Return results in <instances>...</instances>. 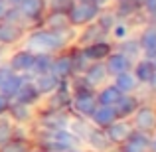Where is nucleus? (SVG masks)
Wrapping results in <instances>:
<instances>
[{
    "mask_svg": "<svg viewBox=\"0 0 156 152\" xmlns=\"http://www.w3.org/2000/svg\"><path fill=\"white\" fill-rule=\"evenodd\" d=\"M22 48L32 53H59V51H65L69 48V40L65 38L63 34L59 32H53V30H48V28H34V30L26 32L22 42Z\"/></svg>",
    "mask_w": 156,
    "mask_h": 152,
    "instance_id": "1",
    "label": "nucleus"
},
{
    "mask_svg": "<svg viewBox=\"0 0 156 152\" xmlns=\"http://www.w3.org/2000/svg\"><path fill=\"white\" fill-rule=\"evenodd\" d=\"M99 12H101V8L95 6L93 2H89V0H85V2H73V6L69 8V12H67L69 26H73V28L79 30V28L95 22L97 16H99Z\"/></svg>",
    "mask_w": 156,
    "mask_h": 152,
    "instance_id": "2",
    "label": "nucleus"
},
{
    "mask_svg": "<svg viewBox=\"0 0 156 152\" xmlns=\"http://www.w3.org/2000/svg\"><path fill=\"white\" fill-rule=\"evenodd\" d=\"M130 125L134 130L142 133H152L156 130V107L154 105H138V109L130 115Z\"/></svg>",
    "mask_w": 156,
    "mask_h": 152,
    "instance_id": "3",
    "label": "nucleus"
},
{
    "mask_svg": "<svg viewBox=\"0 0 156 152\" xmlns=\"http://www.w3.org/2000/svg\"><path fill=\"white\" fill-rule=\"evenodd\" d=\"M69 115L61 109H46L38 117V126L40 130H59L67 129Z\"/></svg>",
    "mask_w": 156,
    "mask_h": 152,
    "instance_id": "4",
    "label": "nucleus"
},
{
    "mask_svg": "<svg viewBox=\"0 0 156 152\" xmlns=\"http://www.w3.org/2000/svg\"><path fill=\"white\" fill-rule=\"evenodd\" d=\"M18 10L24 16L26 24H40L48 12V6L46 0H20Z\"/></svg>",
    "mask_w": 156,
    "mask_h": 152,
    "instance_id": "5",
    "label": "nucleus"
},
{
    "mask_svg": "<svg viewBox=\"0 0 156 152\" xmlns=\"http://www.w3.org/2000/svg\"><path fill=\"white\" fill-rule=\"evenodd\" d=\"M97 107V99H95V91L93 93H81V95H71V103H69V109L73 111L79 117L89 118L91 113Z\"/></svg>",
    "mask_w": 156,
    "mask_h": 152,
    "instance_id": "6",
    "label": "nucleus"
},
{
    "mask_svg": "<svg viewBox=\"0 0 156 152\" xmlns=\"http://www.w3.org/2000/svg\"><path fill=\"white\" fill-rule=\"evenodd\" d=\"M133 130L134 129H133V125H130L129 118H117V121H113L105 129V134H107V138H109V140L113 142V146H115V144H122Z\"/></svg>",
    "mask_w": 156,
    "mask_h": 152,
    "instance_id": "7",
    "label": "nucleus"
},
{
    "mask_svg": "<svg viewBox=\"0 0 156 152\" xmlns=\"http://www.w3.org/2000/svg\"><path fill=\"white\" fill-rule=\"evenodd\" d=\"M81 75H83V79L87 81L93 89H99L101 85H105L107 81L111 79V75H109V71H107L103 61H91L89 67L85 69Z\"/></svg>",
    "mask_w": 156,
    "mask_h": 152,
    "instance_id": "8",
    "label": "nucleus"
},
{
    "mask_svg": "<svg viewBox=\"0 0 156 152\" xmlns=\"http://www.w3.org/2000/svg\"><path fill=\"white\" fill-rule=\"evenodd\" d=\"M34 59H36V53L20 48V50H16L10 57H8L6 63L10 65V69L16 71V73H30L32 65H34Z\"/></svg>",
    "mask_w": 156,
    "mask_h": 152,
    "instance_id": "9",
    "label": "nucleus"
},
{
    "mask_svg": "<svg viewBox=\"0 0 156 152\" xmlns=\"http://www.w3.org/2000/svg\"><path fill=\"white\" fill-rule=\"evenodd\" d=\"M26 36V28L0 20V46H16Z\"/></svg>",
    "mask_w": 156,
    "mask_h": 152,
    "instance_id": "10",
    "label": "nucleus"
},
{
    "mask_svg": "<svg viewBox=\"0 0 156 152\" xmlns=\"http://www.w3.org/2000/svg\"><path fill=\"white\" fill-rule=\"evenodd\" d=\"M103 63H105L107 71H109V75L115 77V75H119V73H122V71H129V69L133 67L134 61H130L125 53H121L119 50H113L109 55L105 57Z\"/></svg>",
    "mask_w": 156,
    "mask_h": 152,
    "instance_id": "11",
    "label": "nucleus"
},
{
    "mask_svg": "<svg viewBox=\"0 0 156 152\" xmlns=\"http://www.w3.org/2000/svg\"><path fill=\"white\" fill-rule=\"evenodd\" d=\"M150 146V133L133 130L125 142L121 144V152H148Z\"/></svg>",
    "mask_w": 156,
    "mask_h": 152,
    "instance_id": "12",
    "label": "nucleus"
},
{
    "mask_svg": "<svg viewBox=\"0 0 156 152\" xmlns=\"http://www.w3.org/2000/svg\"><path fill=\"white\" fill-rule=\"evenodd\" d=\"M26 79H32V73H8L4 79H0V93L6 95L8 99H14V95L18 93V89L22 87V83Z\"/></svg>",
    "mask_w": 156,
    "mask_h": 152,
    "instance_id": "13",
    "label": "nucleus"
},
{
    "mask_svg": "<svg viewBox=\"0 0 156 152\" xmlns=\"http://www.w3.org/2000/svg\"><path fill=\"white\" fill-rule=\"evenodd\" d=\"M138 44L142 50V57L152 59L156 55V24H146L138 34Z\"/></svg>",
    "mask_w": 156,
    "mask_h": 152,
    "instance_id": "14",
    "label": "nucleus"
},
{
    "mask_svg": "<svg viewBox=\"0 0 156 152\" xmlns=\"http://www.w3.org/2000/svg\"><path fill=\"white\" fill-rule=\"evenodd\" d=\"M8 115H10V118L16 122V125H30L32 121L36 118V113H34V107L30 105H24V103H18L12 99L10 105H8Z\"/></svg>",
    "mask_w": 156,
    "mask_h": 152,
    "instance_id": "15",
    "label": "nucleus"
},
{
    "mask_svg": "<svg viewBox=\"0 0 156 152\" xmlns=\"http://www.w3.org/2000/svg\"><path fill=\"white\" fill-rule=\"evenodd\" d=\"M85 144L89 146V148H93L95 152H109L113 148V142L107 138L105 134V129H99V126H93L89 129L87 136H85Z\"/></svg>",
    "mask_w": 156,
    "mask_h": 152,
    "instance_id": "16",
    "label": "nucleus"
},
{
    "mask_svg": "<svg viewBox=\"0 0 156 152\" xmlns=\"http://www.w3.org/2000/svg\"><path fill=\"white\" fill-rule=\"evenodd\" d=\"M89 61H105V57L109 55L111 51L115 50V46L111 44V40H97V42L89 44V46H83L81 48Z\"/></svg>",
    "mask_w": 156,
    "mask_h": 152,
    "instance_id": "17",
    "label": "nucleus"
},
{
    "mask_svg": "<svg viewBox=\"0 0 156 152\" xmlns=\"http://www.w3.org/2000/svg\"><path fill=\"white\" fill-rule=\"evenodd\" d=\"M50 73H53L57 79H71V77H73L71 55H69V53H63V51H59V55H53Z\"/></svg>",
    "mask_w": 156,
    "mask_h": 152,
    "instance_id": "18",
    "label": "nucleus"
},
{
    "mask_svg": "<svg viewBox=\"0 0 156 152\" xmlns=\"http://www.w3.org/2000/svg\"><path fill=\"white\" fill-rule=\"evenodd\" d=\"M117 111L115 107H109V105H97L95 111L91 113L89 117V122L93 126H99V129H107L113 121H117Z\"/></svg>",
    "mask_w": 156,
    "mask_h": 152,
    "instance_id": "19",
    "label": "nucleus"
},
{
    "mask_svg": "<svg viewBox=\"0 0 156 152\" xmlns=\"http://www.w3.org/2000/svg\"><path fill=\"white\" fill-rule=\"evenodd\" d=\"M105 38H107V34L99 28V24L91 22V24H87V26H83V28L77 30L75 42L79 44V48H83V46H89V44L97 42V40H105Z\"/></svg>",
    "mask_w": 156,
    "mask_h": 152,
    "instance_id": "20",
    "label": "nucleus"
},
{
    "mask_svg": "<svg viewBox=\"0 0 156 152\" xmlns=\"http://www.w3.org/2000/svg\"><path fill=\"white\" fill-rule=\"evenodd\" d=\"M130 71L134 73V77H136V81L140 85H148L150 79H152V75H154V71H156V67H154L152 59H148V57H138L133 63Z\"/></svg>",
    "mask_w": 156,
    "mask_h": 152,
    "instance_id": "21",
    "label": "nucleus"
},
{
    "mask_svg": "<svg viewBox=\"0 0 156 152\" xmlns=\"http://www.w3.org/2000/svg\"><path fill=\"white\" fill-rule=\"evenodd\" d=\"M111 83H113L122 95H126V93H136L138 89L142 87V85L136 81V77H134V73L130 71V69L119 73V75H115V77H111Z\"/></svg>",
    "mask_w": 156,
    "mask_h": 152,
    "instance_id": "22",
    "label": "nucleus"
},
{
    "mask_svg": "<svg viewBox=\"0 0 156 152\" xmlns=\"http://www.w3.org/2000/svg\"><path fill=\"white\" fill-rule=\"evenodd\" d=\"M140 105V97L136 93H126V95H121V99L115 103V111H117L119 118H130V115L138 109Z\"/></svg>",
    "mask_w": 156,
    "mask_h": 152,
    "instance_id": "23",
    "label": "nucleus"
},
{
    "mask_svg": "<svg viewBox=\"0 0 156 152\" xmlns=\"http://www.w3.org/2000/svg\"><path fill=\"white\" fill-rule=\"evenodd\" d=\"M42 99V95H40V91L36 89L34 81L32 79H26L22 83V87L18 89V93L14 95V101L18 103H24V105H30V107H36Z\"/></svg>",
    "mask_w": 156,
    "mask_h": 152,
    "instance_id": "24",
    "label": "nucleus"
},
{
    "mask_svg": "<svg viewBox=\"0 0 156 152\" xmlns=\"http://www.w3.org/2000/svg\"><path fill=\"white\" fill-rule=\"evenodd\" d=\"M32 81H34L36 89L40 91V95L48 97V95H51V93L59 87V81L61 79H57L53 73H42V75H34V77H32Z\"/></svg>",
    "mask_w": 156,
    "mask_h": 152,
    "instance_id": "25",
    "label": "nucleus"
},
{
    "mask_svg": "<svg viewBox=\"0 0 156 152\" xmlns=\"http://www.w3.org/2000/svg\"><path fill=\"white\" fill-rule=\"evenodd\" d=\"M122 93L115 87L111 81H107L105 85H101L99 89L95 91V99H97V105H109V107H115V103L121 99Z\"/></svg>",
    "mask_w": 156,
    "mask_h": 152,
    "instance_id": "26",
    "label": "nucleus"
},
{
    "mask_svg": "<svg viewBox=\"0 0 156 152\" xmlns=\"http://www.w3.org/2000/svg\"><path fill=\"white\" fill-rule=\"evenodd\" d=\"M89 129H91V122H89V118L79 117V115H73V117H69L67 130L81 142V144H85V136H87Z\"/></svg>",
    "mask_w": 156,
    "mask_h": 152,
    "instance_id": "27",
    "label": "nucleus"
},
{
    "mask_svg": "<svg viewBox=\"0 0 156 152\" xmlns=\"http://www.w3.org/2000/svg\"><path fill=\"white\" fill-rule=\"evenodd\" d=\"M113 12L119 20H129L140 12V4L136 0H115Z\"/></svg>",
    "mask_w": 156,
    "mask_h": 152,
    "instance_id": "28",
    "label": "nucleus"
},
{
    "mask_svg": "<svg viewBox=\"0 0 156 152\" xmlns=\"http://www.w3.org/2000/svg\"><path fill=\"white\" fill-rule=\"evenodd\" d=\"M115 50L125 53L130 61H136L138 57H142V50H140V44H138V38H130L129 36V38L117 42V48H115Z\"/></svg>",
    "mask_w": 156,
    "mask_h": 152,
    "instance_id": "29",
    "label": "nucleus"
},
{
    "mask_svg": "<svg viewBox=\"0 0 156 152\" xmlns=\"http://www.w3.org/2000/svg\"><path fill=\"white\" fill-rule=\"evenodd\" d=\"M51 61H53V53H36L34 65H32V77L34 75H42V73H50L51 69Z\"/></svg>",
    "mask_w": 156,
    "mask_h": 152,
    "instance_id": "30",
    "label": "nucleus"
},
{
    "mask_svg": "<svg viewBox=\"0 0 156 152\" xmlns=\"http://www.w3.org/2000/svg\"><path fill=\"white\" fill-rule=\"evenodd\" d=\"M30 150V138H20L12 136L0 146V152H28Z\"/></svg>",
    "mask_w": 156,
    "mask_h": 152,
    "instance_id": "31",
    "label": "nucleus"
},
{
    "mask_svg": "<svg viewBox=\"0 0 156 152\" xmlns=\"http://www.w3.org/2000/svg\"><path fill=\"white\" fill-rule=\"evenodd\" d=\"M69 55H71V61H73V75H81V73L89 67V63H91V61L85 57V53H83L81 48H75Z\"/></svg>",
    "mask_w": 156,
    "mask_h": 152,
    "instance_id": "32",
    "label": "nucleus"
},
{
    "mask_svg": "<svg viewBox=\"0 0 156 152\" xmlns=\"http://www.w3.org/2000/svg\"><path fill=\"white\" fill-rule=\"evenodd\" d=\"M14 126H16V122L10 118L8 113L0 115V146H2L6 140L12 138V134H14Z\"/></svg>",
    "mask_w": 156,
    "mask_h": 152,
    "instance_id": "33",
    "label": "nucleus"
},
{
    "mask_svg": "<svg viewBox=\"0 0 156 152\" xmlns=\"http://www.w3.org/2000/svg\"><path fill=\"white\" fill-rule=\"evenodd\" d=\"M117 20H119V18L115 16V12L111 10V8H103V10L99 12V16H97V20H95V22L99 24V28L105 32L107 36H109V30L115 26V22H117Z\"/></svg>",
    "mask_w": 156,
    "mask_h": 152,
    "instance_id": "34",
    "label": "nucleus"
},
{
    "mask_svg": "<svg viewBox=\"0 0 156 152\" xmlns=\"http://www.w3.org/2000/svg\"><path fill=\"white\" fill-rule=\"evenodd\" d=\"M109 36H111L113 42H121V40L129 38L130 36V24L126 22V20H117L115 26L109 30Z\"/></svg>",
    "mask_w": 156,
    "mask_h": 152,
    "instance_id": "35",
    "label": "nucleus"
},
{
    "mask_svg": "<svg viewBox=\"0 0 156 152\" xmlns=\"http://www.w3.org/2000/svg\"><path fill=\"white\" fill-rule=\"evenodd\" d=\"M75 0H46V6L50 12H61V14H67L69 8L73 6Z\"/></svg>",
    "mask_w": 156,
    "mask_h": 152,
    "instance_id": "36",
    "label": "nucleus"
},
{
    "mask_svg": "<svg viewBox=\"0 0 156 152\" xmlns=\"http://www.w3.org/2000/svg\"><path fill=\"white\" fill-rule=\"evenodd\" d=\"M140 10L144 12L146 16L154 14V12H156V0H142V2H140Z\"/></svg>",
    "mask_w": 156,
    "mask_h": 152,
    "instance_id": "37",
    "label": "nucleus"
},
{
    "mask_svg": "<svg viewBox=\"0 0 156 152\" xmlns=\"http://www.w3.org/2000/svg\"><path fill=\"white\" fill-rule=\"evenodd\" d=\"M10 101L12 99H8L6 95H2V93H0V115H4L8 111V105H10Z\"/></svg>",
    "mask_w": 156,
    "mask_h": 152,
    "instance_id": "38",
    "label": "nucleus"
},
{
    "mask_svg": "<svg viewBox=\"0 0 156 152\" xmlns=\"http://www.w3.org/2000/svg\"><path fill=\"white\" fill-rule=\"evenodd\" d=\"M89 2H93L95 6H99L101 10H103V8H109L111 6V2H113V0H89Z\"/></svg>",
    "mask_w": 156,
    "mask_h": 152,
    "instance_id": "39",
    "label": "nucleus"
},
{
    "mask_svg": "<svg viewBox=\"0 0 156 152\" xmlns=\"http://www.w3.org/2000/svg\"><path fill=\"white\" fill-rule=\"evenodd\" d=\"M148 152H156V130H154V134H150V146H148Z\"/></svg>",
    "mask_w": 156,
    "mask_h": 152,
    "instance_id": "40",
    "label": "nucleus"
},
{
    "mask_svg": "<svg viewBox=\"0 0 156 152\" xmlns=\"http://www.w3.org/2000/svg\"><path fill=\"white\" fill-rule=\"evenodd\" d=\"M146 87H150L152 91H156V71H154V75H152V79H150V83L146 85Z\"/></svg>",
    "mask_w": 156,
    "mask_h": 152,
    "instance_id": "41",
    "label": "nucleus"
},
{
    "mask_svg": "<svg viewBox=\"0 0 156 152\" xmlns=\"http://www.w3.org/2000/svg\"><path fill=\"white\" fill-rule=\"evenodd\" d=\"M6 2H4V0H0V20H2V16H4V12H6Z\"/></svg>",
    "mask_w": 156,
    "mask_h": 152,
    "instance_id": "42",
    "label": "nucleus"
},
{
    "mask_svg": "<svg viewBox=\"0 0 156 152\" xmlns=\"http://www.w3.org/2000/svg\"><path fill=\"white\" fill-rule=\"evenodd\" d=\"M4 2H6V6H18L20 0H4Z\"/></svg>",
    "mask_w": 156,
    "mask_h": 152,
    "instance_id": "43",
    "label": "nucleus"
},
{
    "mask_svg": "<svg viewBox=\"0 0 156 152\" xmlns=\"http://www.w3.org/2000/svg\"><path fill=\"white\" fill-rule=\"evenodd\" d=\"M65 152H83V150H81L79 146H77V148H69V150H65Z\"/></svg>",
    "mask_w": 156,
    "mask_h": 152,
    "instance_id": "44",
    "label": "nucleus"
},
{
    "mask_svg": "<svg viewBox=\"0 0 156 152\" xmlns=\"http://www.w3.org/2000/svg\"><path fill=\"white\" fill-rule=\"evenodd\" d=\"M28 152H44V150H42V148H30Z\"/></svg>",
    "mask_w": 156,
    "mask_h": 152,
    "instance_id": "45",
    "label": "nucleus"
},
{
    "mask_svg": "<svg viewBox=\"0 0 156 152\" xmlns=\"http://www.w3.org/2000/svg\"><path fill=\"white\" fill-rule=\"evenodd\" d=\"M152 63H154V67H156V55L152 57Z\"/></svg>",
    "mask_w": 156,
    "mask_h": 152,
    "instance_id": "46",
    "label": "nucleus"
},
{
    "mask_svg": "<svg viewBox=\"0 0 156 152\" xmlns=\"http://www.w3.org/2000/svg\"><path fill=\"white\" fill-rule=\"evenodd\" d=\"M0 63H2V53H0Z\"/></svg>",
    "mask_w": 156,
    "mask_h": 152,
    "instance_id": "47",
    "label": "nucleus"
},
{
    "mask_svg": "<svg viewBox=\"0 0 156 152\" xmlns=\"http://www.w3.org/2000/svg\"><path fill=\"white\" fill-rule=\"evenodd\" d=\"M75 2H85V0H75Z\"/></svg>",
    "mask_w": 156,
    "mask_h": 152,
    "instance_id": "48",
    "label": "nucleus"
},
{
    "mask_svg": "<svg viewBox=\"0 0 156 152\" xmlns=\"http://www.w3.org/2000/svg\"><path fill=\"white\" fill-rule=\"evenodd\" d=\"M136 2H138V4H140V2H142V0H136Z\"/></svg>",
    "mask_w": 156,
    "mask_h": 152,
    "instance_id": "49",
    "label": "nucleus"
},
{
    "mask_svg": "<svg viewBox=\"0 0 156 152\" xmlns=\"http://www.w3.org/2000/svg\"><path fill=\"white\" fill-rule=\"evenodd\" d=\"M44 152H50V150H44Z\"/></svg>",
    "mask_w": 156,
    "mask_h": 152,
    "instance_id": "50",
    "label": "nucleus"
}]
</instances>
